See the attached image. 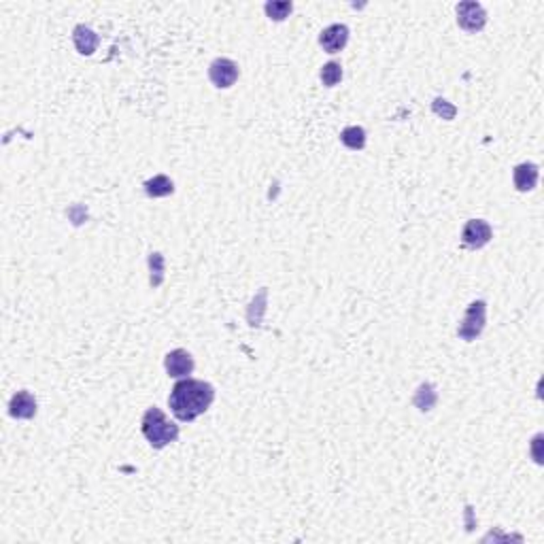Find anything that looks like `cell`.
Returning a JSON list of instances; mask_svg holds the SVG:
<instances>
[{"instance_id":"6da1fadb","label":"cell","mask_w":544,"mask_h":544,"mask_svg":"<svg viewBox=\"0 0 544 544\" xmlns=\"http://www.w3.org/2000/svg\"><path fill=\"white\" fill-rule=\"evenodd\" d=\"M215 400V387L198 379L179 381L168 398V406L179 421H194L205 415Z\"/></svg>"},{"instance_id":"7a4b0ae2","label":"cell","mask_w":544,"mask_h":544,"mask_svg":"<svg viewBox=\"0 0 544 544\" xmlns=\"http://www.w3.org/2000/svg\"><path fill=\"white\" fill-rule=\"evenodd\" d=\"M141 428H143V434H145V438L149 440V445L153 449H164V447H168L170 442H175L179 438V428L175 423H170L166 419V415L156 406H151L143 415Z\"/></svg>"},{"instance_id":"3957f363","label":"cell","mask_w":544,"mask_h":544,"mask_svg":"<svg viewBox=\"0 0 544 544\" xmlns=\"http://www.w3.org/2000/svg\"><path fill=\"white\" fill-rule=\"evenodd\" d=\"M485 321H487V304L483 300H477L468 306L464 319L459 321L457 336L466 342L477 340L481 336V332L485 330Z\"/></svg>"},{"instance_id":"277c9868","label":"cell","mask_w":544,"mask_h":544,"mask_svg":"<svg viewBox=\"0 0 544 544\" xmlns=\"http://www.w3.org/2000/svg\"><path fill=\"white\" fill-rule=\"evenodd\" d=\"M209 79L215 87L228 89L239 79V64L230 58H217L209 66Z\"/></svg>"},{"instance_id":"5b68a950","label":"cell","mask_w":544,"mask_h":544,"mask_svg":"<svg viewBox=\"0 0 544 544\" xmlns=\"http://www.w3.org/2000/svg\"><path fill=\"white\" fill-rule=\"evenodd\" d=\"M457 23L466 32H479L487 23V13L479 2H459L457 4Z\"/></svg>"},{"instance_id":"8992f818","label":"cell","mask_w":544,"mask_h":544,"mask_svg":"<svg viewBox=\"0 0 544 544\" xmlns=\"http://www.w3.org/2000/svg\"><path fill=\"white\" fill-rule=\"evenodd\" d=\"M491 236H494V230H491V226L485 219H470L464 226V232H462V241L470 249L485 247L491 241Z\"/></svg>"},{"instance_id":"52a82bcc","label":"cell","mask_w":544,"mask_h":544,"mask_svg":"<svg viewBox=\"0 0 544 544\" xmlns=\"http://www.w3.org/2000/svg\"><path fill=\"white\" fill-rule=\"evenodd\" d=\"M164 368H166L168 376H175V379L190 376L194 372V357L185 349H175L166 355Z\"/></svg>"},{"instance_id":"ba28073f","label":"cell","mask_w":544,"mask_h":544,"mask_svg":"<svg viewBox=\"0 0 544 544\" xmlns=\"http://www.w3.org/2000/svg\"><path fill=\"white\" fill-rule=\"evenodd\" d=\"M349 40V28L344 23H332L319 34V43L327 53H338Z\"/></svg>"},{"instance_id":"9c48e42d","label":"cell","mask_w":544,"mask_h":544,"mask_svg":"<svg viewBox=\"0 0 544 544\" xmlns=\"http://www.w3.org/2000/svg\"><path fill=\"white\" fill-rule=\"evenodd\" d=\"M9 415L15 419H32L36 415V400L30 391H17L9 402Z\"/></svg>"},{"instance_id":"30bf717a","label":"cell","mask_w":544,"mask_h":544,"mask_svg":"<svg viewBox=\"0 0 544 544\" xmlns=\"http://www.w3.org/2000/svg\"><path fill=\"white\" fill-rule=\"evenodd\" d=\"M72 43H75V47H77V51H79L81 55H92V53L96 51L100 38H98V34H96L92 28H87V26L81 23V26H77V28L72 30Z\"/></svg>"},{"instance_id":"8fae6325","label":"cell","mask_w":544,"mask_h":544,"mask_svg":"<svg viewBox=\"0 0 544 544\" xmlns=\"http://www.w3.org/2000/svg\"><path fill=\"white\" fill-rule=\"evenodd\" d=\"M513 181L519 192H532L538 183V166L536 164H519L513 173Z\"/></svg>"},{"instance_id":"7c38bea8","label":"cell","mask_w":544,"mask_h":544,"mask_svg":"<svg viewBox=\"0 0 544 544\" xmlns=\"http://www.w3.org/2000/svg\"><path fill=\"white\" fill-rule=\"evenodd\" d=\"M145 192L149 198H164L175 192V183L166 175H158V177L145 181Z\"/></svg>"},{"instance_id":"4fadbf2b","label":"cell","mask_w":544,"mask_h":544,"mask_svg":"<svg viewBox=\"0 0 544 544\" xmlns=\"http://www.w3.org/2000/svg\"><path fill=\"white\" fill-rule=\"evenodd\" d=\"M340 141H342L344 147H349L353 151H359L366 145V130L359 128V126H349L340 132Z\"/></svg>"},{"instance_id":"5bb4252c","label":"cell","mask_w":544,"mask_h":544,"mask_svg":"<svg viewBox=\"0 0 544 544\" xmlns=\"http://www.w3.org/2000/svg\"><path fill=\"white\" fill-rule=\"evenodd\" d=\"M266 295H268V289L262 287L260 293L254 298V302H251V306H249L247 319H249V325H254V327L260 325V321H262V315H264V310H266Z\"/></svg>"},{"instance_id":"9a60e30c","label":"cell","mask_w":544,"mask_h":544,"mask_svg":"<svg viewBox=\"0 0 544 544\" xmlns=\"http://www.w3.org/2000/svg\"><path fill=\"white\" fill-rule=\"evenodd\" d=\"M340 79H342V66H340L338 62H327V64H323V68H321V81H323L325 87L338 85Z\"/></svg>"},{"instance_id":"2e32d148","label":"cell","mask_w":544,"mask_h":544,"mask_svg":"<svg viewBox=\"0 0 544 544\" xmlns=\"http://www.w3.org/2000/svg\"><path fill=\"white\" fill-rule=\"evenodd\" d=\"M291 9H293V4H291V2H287V0L266 2V4H264L266 15H268L271 19H274V21H283V19L291 13Z\"/></svg>"},{"instance_id":"e0dca14e","label":"cell","mask_w":544,"mask_h":544,"mask_svg":"<svg viewBox=\"0 0 544 544\" xmlns=\"http://www.w3.org/2000/svg\"><path fill=\"white\" fill-rule=\"evenodd\" d=\"M149 268H151V287H160L164 281V258L162 254L149 256Z\"/></svg>"},{"instance_id":"ac0fdd59","label":"cell","mask_w":544,"mask_h":544,"mask_svg":"<svg viewBox=\"0 0 544 544\" xmlns=\"http://www.w3.org/2000/svg\"><path fill=\"white\" fill-rule=\"evenodd\" d=\"M440 102H442V107H440V104H438V102L434 100V111H436L438 115H442V113L447 111V117L451 119V117L455 115V109H453V107H449V104H447V100H440Z\"/></svg>"}]
</instances>
